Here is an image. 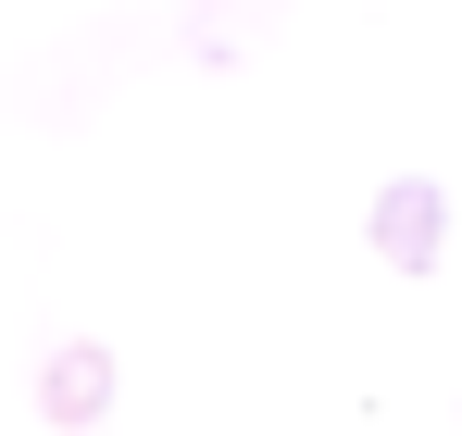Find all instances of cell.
<instances>
[{"instance_id":"7a4b0ae2","label":"cell","mask_w":462,"mask_h":436,"mask_svg":"<svg viewBox=\"0 0 462 436\" xmlns=\"http://www.w3.org/2000/svg\"><path fill=\"white\" fill-rule=\"evenodd\" d=\"M363 237H375V262L425 275V262L450 250V200H438V175H387V187H375V213H363Z\"/></svg>"},{"instance_id":"6da1fadb","label":"cell","mask_w":462,"mask_h":436,"mask_svg":"<svg viewBox=\"0 0 462 436\" xmlns=\"http://www.w3.org/2000/svg\"><path fill=\"white\" fill-rule=\"evenodd\" d=\"M113 399H125V374H113L100 337H63V350L38 362V412H51L63 436H113Z\"/></svg>"}]
</instances>
